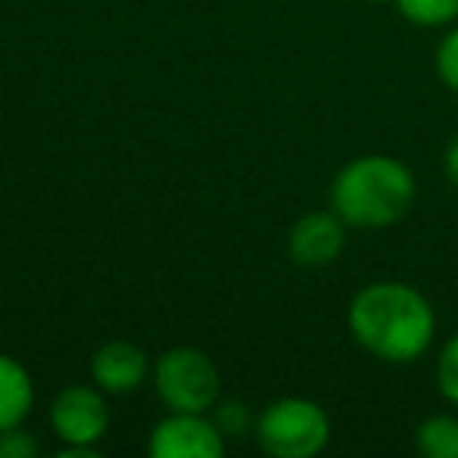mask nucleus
<instances>
[{"label":"nucleus","mask_w":458,"mask_h":458,"mask_svg":"<svg viewBox=\"0 0 458 458\" xmlns=\"http://www.w3.org/2000/svg\"><path fill=\"white\" fill-rule=\"evenodd\" d=\"M349 327L370 355L389 364H411L433 345L437 314L405 283H370L352 299Z\"/></svg>","instance_id":"nucleus-1"},{"label":"nucleus","mask_w":458,"mask_h":458,"mask_svg":"<svg viewBox=\"0 0 458 458\" xmlns=\"http://www.w3.org/2000/svg\"><path fill=\"white\" fill-rule=\"evenodd\" d=\"M418 185L402 160L386 154H364L345 164L333 179V210L349 226H393L411 210Z\"/></svg>","instance_id":"nucleus-2"},{"label":"nucleus","mask_w":458,"mask_h":458,"mask_svg":"<svg viewBox=\"0 0 458 458\" xmlns=\"http://www.w3.org/2000/svg\"><path fill=\"white\" fill-rule=\"evenodd\" d=\"M258 443L276 458H311L330 443V418L311 399H280L264 408Z\"/></svg>","instance_id":"nucleus-3"},{"label":"nucleus","mask_w":458,"mask_h":458,"mask_svg":"<svg viewBox=\"0 0 458 458\" xmlns=\"http://www.w3.org/2000/svg\"><path fill=\"white\" fill-rule=\"evenodd\" d=\"M157 395L170 411H191L201 414L220 395V374L214 361L198 349H170L160 355L154 368Z\"/></svg>","instance_id":"nucleus-4"},{"label":"nucleus","mask_w":458,"mask_h":458,"mask_svg":"<svg viewBox=\"0 0 458 458\" xmlns=\"http://www.w3.org/2000/svg\"><path fill=\"white\" fill-rule=\"evenodd\" d=\"M51 424L66 445L95 449L110 424L107 402L91 386H66L51 405Z\"/></svg>","instance_id":"nucleus-5"},{"label":"nucleus","mask_w":458,"mask_h":458,"mask_svg":"<svg viewBox=\"0 0 458 458\" xmlns=\"http://www.w3.org/2000/svg\"><path fill=\"white\" fill-rule=\"evenodd\" d=\"M154 458H216L223 452V433L201 414L173 411L151 433Z\"/></svg>","instance_id":"nucleus-6"},{"label":"nucleus","mask_w":458,"mask_h":458,"mask_svg":"<svg viewBox=\"0 0 458 458\" xmlns=\"http://www.w3.org/2000/svg\"><path fill=\"white\" fill-rule=\"evenodd\" d=\"M345 249V220L333 214H305L289 229V258L301 267H330Z\"/></svg>","instance_id":"nucleus-7"},{"label":"nucleus","mask_w":458,"mask_h":458,"mask_svg":"<svg viewBox=\"0 0 458 458\" xmlns=\"http://www.w3.org/2000/svg\"><path fill=\"white\" fill-rule=\"evenodd\" d=\"M148 377V355L132 343H107L95 352L91 358V380L98 383V389L104 393L126 395L145 383Z\"/></svg>","instance_id":"nucleus-8"},{"label":"nucleus","mask_w":458,"mask_h":458,"mask_svg":"<svg viewBox=\"0 0 458 458\" xmlns=\"http://www.w3.org/2000/svg\"><path fill=\"white\" fill-rule=\"evenodd\" d=\"M35 402V386L29 370L16 358L0 352V430L26 420Z\"/></svg>","instance_id":"nucleus-9"},{"label":"nucleus","mask_w":458,"mask_h":458,"mask_svg":"<svg viewBox=\"0 0 458 458\" xmlns=\"http://www.w3.org/2000/svg\"><path fill=\"white\" fill-rule=\"evenodd\" d=\"M418 452L427 458H458V418L433 414L418 427Z\"/></svg>","instance_id":"nucleus-10"},{"label":"nucleus","mask_w":458,"mask_h":458,"mask_svg":"<svg viewBox=\"0 0 458 458\" xmlns=\"http://www.w3.org/2000/svg\"><path fill=\"white\" fill-rule=\"evenodd\" d=\"M414 26H449L458 20V0H393Z\"/></svg>","instance_id":"nucleus-11"},{"label":"nucleus","mask_w":458,"mask_h":458,"mask_svg":"<svg viewBox=\"0 0 458 458\" xmlns=\"http://www.w3.org/2000/svg\"><path fill=\"white\" fill-rule=\"evenodd\" d=\"M437 386L445 402L458 405V333L443 345L437 361Z\"/></svg>","instance_id":"nucleus-12"},{"label":"nucleus","mask_w":458,"mask_h":458,"mask_svg":"<svg viewBox=\"0 0 458 458\" xmlns=\"http://www.w3.org/2000/svg\"><path fill=\"white\" fill-rule=\"evenodd\" d=\"M437 72L445 82V89L458 91V26L439 41L437 47Z\"/></svg>","instance_id":"nucleus-13"},{"label":"nucleus","mask_w":458,"mask_h":458,"mask_svg":"<svg viewBox=\"0 0 458 458\" xmlns=\"http://www.w3.org/2000/svg\"><path fill=\"white\" fill-rule=\"evenodd\" d=\"M38 455V443L32 433H26L20 424L0 430V458H35Z\"/></svg>","instance_id":"nucleus-14"},{"label":"nucleus","mask_w":458,"mask_h":458,"mask_svg":"<svg viewBox=\"0 0 458 458\" xmlns=\"http://www.w3.org/2000/svg\"><path fill=\"white\" fill-rule=\"evenodd\" d=\"M245 420H249V414H245V408L239 402H223L216 408V427H220V433H242Z\"/></svg>","instance_id":"nucleus-15"},{"label":"nucleus","mask_w":458,"mask_h":458,"mask_svg":"<svg viewBox=\"0 0 458 458\" xmlns=\"http://www.w3.org/2000/svg\"><path fill=\"white\" fill-rule=\"evenodd\" d=\"M445 176H449V182L458 189V139L449 145V151H445Z\"/></svg>","instance_id":"nucleus-16"},{"label":"nucleus","mask_w":458,"mask_h":458,"mask_svg":"<svg viewBox=\"0 0 458 458\" xmlns=\"http://www.w3.org/2000/svg\"><path fill=\"white\" fill-rule=\"evenodd\" d=\"M368 4H389V0H368Z\"/></svg>","instance_id":"nucleus-17"}]
</instances>
